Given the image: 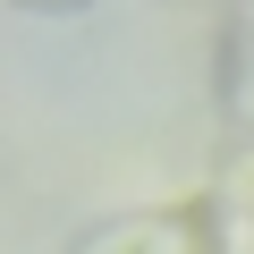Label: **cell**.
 <instances>
[{"label": "cell", "mask_w": 254, "mask_h": 254, "mask_svg": "<svg viewBox=\"0 0 254 254\" xmlns=\"http://www.w3.org/2000/svg\"><path fill=\"white\" fill-rule=\"evenodd\" d=\"M220 119L254 127V0H237V17L220 34Z\"/></svg>", "instance_id": "2"}, {"label": "cell", "mask_w": 254, "mask_h": 254, "mask_svg": "<svg viewBox=\"0 0 254 254\" xmlns=\"http://www.w3.org/2000/svg\"><path fill=\"white\" fill-rule=\"evenodd\" d=\"M9 9H34V17H76V9H93V0H9Z\"/></svg>", "instance_id": "4"}, {"label": "cell", "mask_w": 254, "mask_h": 254, "mask_svg": "<svg viewBox=\"0 0 254 254\" xmlns=\"http://www.w3.org/2000/svg\"><path fill=\"white\" fill-rule=\"evenodd\" d=\"M220 187H229V203H237V212L254 220V144H246V153L229 161V178H220Z\"/></svg>", "instance_id": "3"}, {"label": "cell", "mask_w": 254, "mask_h": 254, "mask_svg": "<svg viewBox=\"0 0 254 254\" xmlns=\"http://www.w3.org/2000/svg\"><path fill=\"white\" fill-rule=\"evenodd\" d=\"M60 254H220V220L203 195L170 203V212H119V220H93L76 229Z\"/></svg>", "instance_id": "1"}]
</instances>
